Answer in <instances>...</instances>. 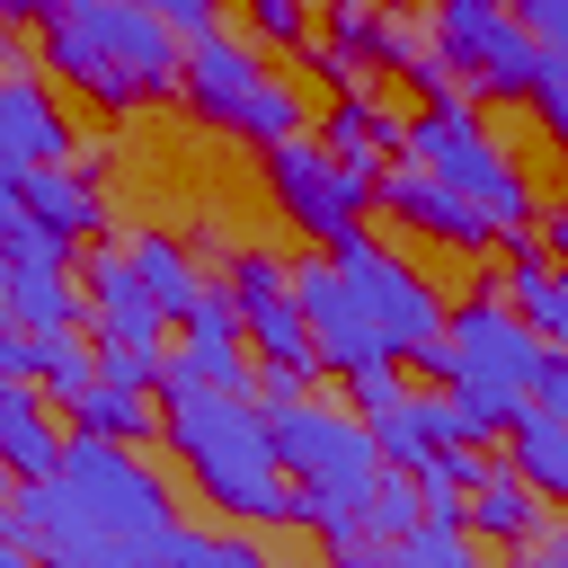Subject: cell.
I'll use <instances>...</instances> for the list:
<instances>
[{
  "label": "cell",
  "instance_id": "6da1fadb",
  "mask_svg": "<svg viewBox=\"0 0 568 568\" xmlns=\"http://www.w3.org/2000/svg\"><path fill=\"white\" fill-rule=\"evenodd\" d=\"M160 435L186 470L195 497H213V515H231L240 532H302V497L275 470L266 444V408L248 390H204V382H160Z\"/></svg>",
  "mask_w": 568,
  "mask_h": 568
},
{
  "label": "cell",
  "instance_id": "7a4b0ae2",
  "mask_svg": "<svg viewBox=\"0 0 568 568\" xmlns=\"http://www.w3.org/2000/svg\"><path fill=\"white\" fill-rule=\"evenodd\" d=\"M36 62L106 115L178 98V27H160L142 0H53L36 18Z\"/></svg>",
  "mask_w": 568,
  "mask_h": 568
},
{
  "label": "cell",
  "instance_id": "3957f363",
  "mask_svg": "<svg viewBox=\"0 0 568 568\" xmlns=\"http://www.w3.org/2000/svg\"><path fill=\"white\" fill-rule=\"evenodd\" d=\"M541 355H550V346H541L497 293H470V302L444 311V328H435L408 364L453 399L462 444H497V435L515 426V408L532 399V364H541Z\"/></svg>",
  "mask_w": 568,
  "mask_h": 568
},
{
  "label": "cell",
  "instance_id": "277c9868",
  "mask_svg": "<svg viewBox=\"0 0 568 568\" xmlns=\"http://www.w3.org/2000/svg\"><path fill=\"white\" fill-rule=\"evenodd\" d=\"M266 444H275V470H284L293 497H302V532L346 541V532H355V506H364V488H373V470H382L373 426H364L355 408H328V399L293 390V399L266 408Z\"/></svg>",
  "mask_w": 568,
  "mask_h": 568
},
{
  "label": "cell",
  "instance_id": "5b68a950",
  "mask_svg": "<svg viewBox=\"0 0 568 568\" xmlns=\"http://www.w3.org/2000/svg\"><path fill=\"white\" fill-rule=\"evenodd\" d=\"M178 98L195 106V124H213V133H231V142H248V151H266V142H284V133L311 124L302 89H293L284 71H266L257 44H240V36H222V27L178 36Z\"/></svg>",
  "mask_w": 568,
  "mask_h": 568
},
{
  "label": "cell",
  "instance_id": "8992f818",
  "mask_svg": "<svg viewBox=\"0 0 568 568\" xmlns=\"http://www.w3.org/2000/svg\"><path fill=\"white\" fill-rule=\"evenodd\" d=\"M390 151L417 160L426 178L462 186V195L497 222V240H506V231H532V213H541L532 178L506 160V142H488V124H479L470 98H417V115H399V142H390Z\"/></svg>",
  "mask_w": 568,
  "mask_h": 568
},
{
  "label": "cell",
  "instance_id": "52a82bcc",
  "mask_svg": "<svg viewBox=\"0 0 568 568\" xmlns=\"http://www.w3.org/2000/svg\"><path fill=\"white\" fill-rule=\"evenodd\" d=\"M53 488H62L89 524H106V532H124V541H142V550H160V532L178 524L169 479H160L133 444H106V435H71L62 462H53Z\"/></svg>",
  "mask_w": 568,
  "mask_h": 568
},
{
  "label": "cell",
  "instance_id": "ba28073f",
  "mask_svg": "<svg viewBox=\"0 0 568 568\" xmlns=\"http://www.w3.org/2000/svg\"><path fill=\"white\" fill-rule=\"evenodd\" d=\"M257 178H266V204L284 213V231H302L311 248L364 231V213H373V178L346 169V160H328L311 133L266 142V151H257Z\"/></svg>",
  "mask_w": 568,
  "mask_h": 568
},
{
  "label": "cell",
  "instance_id": "9c48e42d",
  "mask_svg": "<svg viewBox=\"0 0 568 568\" xmlns=\"http://www.w3.org/2000/svg\"><path fill=\"white\" fill-rule=\"evenodd\" d=\"M426 44L462 80V98H524L532 71H541V53H550V44H532L515 27L506 0H435L426 9Z\"/></svg>",
  "mask_w": 568,
  "mask_h": 568
},
{
  "label": "cell",
  "instance_id": "30bf717a",
  "mask_svg": "<svg viewBox=\"0 0 568 568\" xmlns=\"http://www.w3.org/2000/svg\"><path fill=\"white\" fill-rule=\"evenodd\" d=\"M222 302L240 320V346L257 373H284L293 390H311V337H302V302H293V275L275 248H231L222 257Z\"/></svg>",
  "mask_w": 568,
  "mask_h": 568
},
{
  "label": "cell",
  "instance_id": "8fae6325",
  "mask_svg": "<svg viewBox=\"0 0 568 568\" xmlns=\"http://www.w3.org/2000/svg\"><path fill=\"white\" fill-rule=\"evenodd\" d=\"M9 532L27 541L36 568H151V550L124 541V532H106V524H89V515L53 488V470H44V479H18V497H9Z\"/></svg>",
  "mask_w": 568,
  "mask_h": 568
},
{
  "label": "cell",
  "instance_id": "7c38bea8",
  "mask_svg": "<svg viewBox=\"0 0 568 568\" xmlns=\"http://www.w3.org/2000/svg\"><path fill=\"white\" fill-rule=\"evenodd\" d=\"M0 320H9L18 337H36V328H80V320H89V302H80V284H71V248L44 240L36 222H9V231H0Z\"/></svg>",
  "mask_w": 568,
  "mask_h": 568
},
{
  "label": "cell",
  "instance_id": "4fadbf2b",
  "mask_svg": "<svg viewBox=\"0 0 568 568\" xmlns=\"http://www.w3.org/2000/svg\"><path fill=\"white\" fill-rule=\"evenodd\" d=\"M373 213H390L399 231H417V240H435V248H462V257L497 248V222H488L462 186L426 178L417 160H382V169H373Z\"/></svg>",
  "mask_w": 568,
  "mask_h": 568
},
{
  "label": "cell",
  "instance_id": "5bb4252c",
  "mask_svg": "<svg viewBox=\"0 0 568 568\" xmlns=\"http://www.w3.org/2000/svg\"><path fill=\"white\" fill-rule=\"evenodd\" d=\"M160 382H204V390H248V346H240V320L222 302V284H204L186 311H178V346H169V373Z\"/></svg>",
  "mask_w": 568,
  "mask_h": 568
},
{
  "label": "cell",
  "instance_id": "9a60e30c",
  "mask_svg": "<svg viewBox=\"0 0 568 568\" xmlns=\"http://www.w3.org/2000/svg\"><path fill=\"white\" fill-rule=\"evenodd\" d=\"M320 550H328V568H488L479 541H470L453 515H417V524L390 532V541L346 532V541H320Z\"/></svg>",
  "mask_w": 568,
  "mask_h": 568
},
{
  "label": "cell",
  "instance_id": "2e32d148",
  "mask_svg": "<svg viewBox=\"0 0 568 568\" xmlns=\"http://www.w3.org/2000/svg\"><path fill=\"white\" fill-rule=\"evenodd\" d=\"M71 115L53 106V89L36 80V71H0V151L18 160V169H53V160H71Z\"/></svg>",
  "mask_w": 568,
  "mask_h": 568
},
{
  "label": "cell",
  "instance_id": "e0dca14e",
  "mask_svg": "<svg viewBox=\"0 0 568 568\" xmlns=\"http://www.w3.org/2000/svg\"><path fill=\"white\" fill-rule=\"evenodd\" d=\"M497 248H506V284H497V302H506L541 346H559V337H568V284H559L541 231H506Z\"/></svg>",
  "mask_w": 568,
  "mask_h": 568
},
{
  "label": "cell",
  "instance_id": "ac0fdd59",
  "mask_svg": "<svg viewBox=\"0 0 568 568\" xmlns=\"http://www.w3.org/2000/svg\"><path fill=\"white\" fill-rule=\"evenodd\" d=\"M462 532H470V541H497V550H532V541L550 532V497H532L506 462H488V470L470 479V497H462Z\"/></svg>",
  "mask_w": 568,
  "mask_h": 568
},
{
  "label": "cell",
  "instance_id": "d6986e66",
  "mask_svg": "<svg viewBox=\"0 0 568 568\" xmlns=\"http://www.w3.org/2000/svg\"><path fill=\"white\" fill-rule=\"evenodd\" d=\"M27 222L62 248H89V240H106V195L89 169L53 160V169H27Z\"/></svg>",
  "mask_w": 568,
  "mask_h": 568
},
{
  "label": "cell",
  "instance_id": "ffe728a7",
  "mask_svg": "<svg viewBox=\"0 0 568 568\" xmlns=\"http://www.w3.org/2000/svg\"><path fill=\"white\" fill-rule=\"evenodd\" d=\"M364 426H373V453H382L390 470H417L426 453L462 444V426H453V399H444V390H399V399H390V408H373Z\"/></svg>",
  "mask_w": 568,
  "mask_h": 568
},
{
  "label": "cell",
  "instance_id": "44dd1931",
  "mask_svg": "<svg viewBox=\"0 0 568 568\" xmlns=\"http://www.w3.org/2000/svg\"><path fill=\"white\" fill-rule=\"evenodd\" d=\"M53 462H62V426H53L44 390L27 373H9L0 382V479H44Z\"/></svg>",
  "mask_w": 568,
  "mask_h": 568
},
{
  "label": "cell",
  "instance_id": "7402d4cb",
  "mask_svg": "<svg viewBox=\"0 0 568 568\" xmlns=\"http://www.w3.org/2000/svg\"><path fill=\"white\" fill-rule=\"evenodd\" d=\"M497 444H506V470H515L532 497H568V408L524 399V408H515V426H506Z\"/></svg>",
  "mask_w": 568,
  "mask_h": 568
},
{
  "label": "cell",
  "instance_id": "603a6c76",
  "mask_svg": "<svg viewBox=\"0 0 568 568\" xmlns=\"http://www.w3.org/2000/svg\"><path fill=\"white\" fill-rule=\"evenodd\" d=\"M311 142H320L328 160H346V169H364V178H373V169L390 160V142H399V115H390L382 98H364V89H337Z\"/></svg>",
  "mask_w": 568,
  "mask_h": 568
},
{
  "label": "cell",
  "instance_id": "cb8c5ba5",
  "mask_svg": "<svg viewBox=\"0 0 568 568\" xmlns=\"http://www.w3.org/2000/svg\"><path fill=\"white\" fill-rule=\"evenodd\" d=\"M124 257H133V275H142V293H151L160 320H178V311L204 293V257H195V240H178V231H133Z\"/></svg>",
  "mask_w": 568,
  "mask_h": 568
},
{
  "label": "cell",
  "instance_id": "d4e9b609",
  "mask_svg": "<svg viewBox=\"0 0 568 568\" xmlns=\"http://www.w3.org/2000/svg\"><path fill=\"white\" fill-rule=\"evenodd\" d=\"M18 373L44 390V408H71V399L98 382V346H89L80 328H36L27 355H18Z\"/></svg>",
  "mask_w": 568,
  "mask_h": 568
},
{
  "label": "cell",
  "instance_id": "484cf974",
  "mask_svg": "<svg viewBox=\"0 0 568 568\" xmlns=\"http://www.w3.org/2000/svg\"><path fill=\"white\" fill-rule=\"evenodd\" d=\"M151 568H275L266 550H257V532H213V524H169L160 532V550H151Z\"/></svg>",
  "mask_w": 568,
  "mask_h": 568
},
{
  "label": "cell",
  "instance_id": "4316f807",
  "mask_svg": "<svg viewBox=\"0 0 568 568\" xmlns=\"http://www.w3.org/2000/svg\"><path fill=\"white\" fill-rule=\"evenodd\" d=\"M71 435H106V444H142V435H160V408H151L142 390H115V382H89V390L71 399Z\"/></svg>",
  "mask_w": 568,
  "mask_h": 568
},
{
  "label": "cell",
  "instance_id": "83f0119b",
  "mask_svg": "<svg viewBox=\"0 0 568 568\" xmlns=\"http://www.w3.org/2000/svg\"><path fill=\"white\" fill-rule=\"evenodd\" d=\"M426 515V497H417V479L408 470H373V488H364V506H355V532H373V541H390V532H408Z\"/></svg>",
  "mask_w": 568,
  "mask_h": 568
},
{
  "label": "cell",
  "instance_id": "f1b7e54d",
  "mask_svg": "<svg viewBox=\"0 0 568 568\" xmlns=\"http://www.w3.org/2000/svg\"><path fill=\"white\" fill-rule=\"evenodd\" d=\"M240 9H248V36H257V44H275V53H302V44L320 36L311 0H240Z\"/></svg>",
  "mask_w": 568,
  "mask_h": 568
},
{
  "label": "cell",
  "instance_id": "f546056e",
  "mask_svg": "<svg viewBox=\"0 0 568 568\" xmlns=\"http://www.w3.org/2000/svg\"><path fill=\"white\" fill-rule=\"evenodd\" d=\"M524 106L541 115V133H550V142L568 133V44H550V53H541V71H532V89H524Z\"/></svg>",
  "mask_w": 568,
  "mask_h": 568
},
{
  "label": "cell",
  "instance_id": "4dcf8cb0",
  "mask_svg": "<svg viewBox=\"0 0 568 568\" xmlns=\"http://www.w3.org/2000/svg\"><path fill=\"white\" fill-rule=\"evenodd\" d=\"M408 382H399V364H364V373H346V399H355V417H373V408H390Z\"/></svg>",
  "mask_w": 568,
  "mask_h": 568
},
{
  "label": "cell",
  "instance_id": "1f68e13d",
  "mask_svg": "<svg viewBox=\"0 0 568 568\" xmlns=\"http://www.w3.org/2000/svg\"><path fill=\"white\" fill-rule=\"evenodd\" d=\"M532 44H568V0H506Z\"/></svg>",
  "mask_w": 568,
  "mask_h": 568
},
{
  "label": "cell",
  "instance_id": "d6a6232c",
  "mask_svg": "<svg viewBox=\"0 0 568 568\" xmlns=\"http://www.w3.org/2000/svg\"><path fill=\"white\" fill-rule=\"evenodd\" d=\"M302 62H311V80H320V89H328V98H337V89H355V80H364V71H355V62H346V53H337V44H328V36H311V44H302Z\"/></svg>",
  "mask_w": 568,
  "mask_h": 568
},
{
  "label": "cell",
  "instance_id": "836d02e7",
  "mask_svg": "<svg viewBox=\"0 0 568 568\" xmlns=\"http://www.w3.org/2000/svg\"><path fill=\"white\" fill-rule=\"evenodd\" d=\"M160 27H178V36H195V27H213V0H142Z\"/></svg>",
  "mask_w": 568,
  "mask_h": 568
},
{
  "label": "cell",
  "instance_id": "e575fe53",
  "mask_svg": "<svg viewBox=\"0 0 568 568\" xmlns=\"http://www.w3.org/2000/svg\"><path fill=\"white\" fill-rule=\"evenodd\" d=\"M9 222H27V169L0 151V231H9Z\"/></svg>",
  "mask_w": 568,
  "mask_h": 568
},
{
  "label": "cell",
  "instance_id": "d590c367",
  "mask_svg": "<svg viewBox=\"0 0 568 568\" xmlns=\"http://www.w3.org/2000/svg\"><path fill=\"white\" fill-rule=\"evenodd\" d=\"M44 9H53V0H0V27H36Z\"/></svg>",
  "mask_w": 568,
  "mask_h": 568
},
{
  "label": "cell",
  "instance_id": "8d00e7d4",
  "mask_svg": "<svg viewBox=\"0 0 568 568\" xmlns=\"http://www.w3.org/2000/svg\"><path fill=\"white\" fill-rule=\"evenodd\" d=\"M515 568H568V550H559V541H550V532H541V541H532V550H524V559H515Z\"/></svg>",
  "mask_w": 568,
  "mask_h": 568
}]
</instances>
